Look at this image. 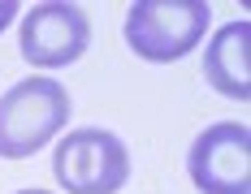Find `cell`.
<instances>
[{"label":"cell","instance_id":"4","mask_svg":"<svg viewBox=\"0 0 251 194\" xmlns=\"http://www.w3.org/2000/svg\"><path fill=\"white\" fill-rule=\"evenodd\" d=\"M186 169L200 194H251V129L217 121L191 143Z\"/></svg>","mask_w":251,"mask_h":194},{"label":"cell","instance_id":"2","mask_svg":"<svg viewBox=\"0 0 251 194\" xmlns=\"http://www.w3.org/2000/svg\"><path fill=\"white\" fill-rule=\"evenodd\" d=\"M208 18L203 0H134L126 9V43L143 61L169 65L203 43Z\"/></svg>","mask_w":251,"mask_h":194},{"label":"cell","instance_id":"5","mask_svg":"<svg viewBox=\"0 0 251 194\" xmlns=\"http://www.w3.org/2000/svg\"><path fill=\"white\" fill-rule=\"evenodd\" d=\"M87 43H91V22L78 4L48 0V4H35L22 18V56L35 69L74 65L87 52Z\"/></svg>","mask_w":251,"mask_h":194},{"label":"cell","instance_id":"3","mask_svg":"<svg viewBox=\"0 0 251 194\" xmlns=\"http://www.w3.org/2000/svg\"><path fill=\"white\" fill-rule=\"evenodd\" d=\"M52 172L65 194H117L130 181V151L108 129H74L52 151Z\"/></svg>","mask_w":251,"mask_h":194},{"label":"cell","instance_id":"7","mask_svg":"<svg viewBox=\"0 0 251 194\" xmlns=\"http://www.w3.org/2000/svg\"><path fill=\"white\" fill-rule=\"evenodd\" d=\"M18 13H22V9H18V0H0V30H4V26L13 22Z\"/></svg>","mask_w":251,"mask_h":194},{"label":"cell","instance_id":"8","mask_svg":"<svg viewBox=\"0 0 251 194\" xmlns=\"http://www.w3.org/2000/svg\"><path fill=\"white\" fill-rule=\"evenodd\" d=\"M18 194H52V190H18Z\"/></svg>","mask_w":251,"mask_h":194},{"label":"cell","instance_id":"6","mask_svg":"<svg viewBox=\"0 0 251 194\" xmlns=\"http://www.w3.org/2000/svg\"><path fill=\"white\" fill-rule=\"evenodd\" d=\"M203 78L226 99H251V22H229L203 48Z\"/></svg>","mask_w":251,"mask_h":194},{"label":"cell","instance_id":"1","mask_svg":"<svg viewBox=\"0 0 251 194\" xmlns=\"http://www.w3.org/2000/svg\"><path fill=\"white\" fill-rule=\"evenodd\" d=\"M70 121V95L52 78H26L0 95V160H26Z\"/></svg>","mask_w":251,"mask_h":194}]
</instances>
